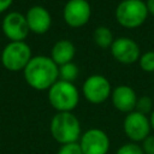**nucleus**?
Wrapping results in <instances>:
<instances>
[{"mask_svg": "<svg viewBox=\"0 0 154 154\" xmlns=\"http://www.w3.org/2000/svg\"><path fill=\"white\" fill-rule=\"evenodd\" d=\"M59 77V66L46 55H36L30 59L24 69L26 83L36 90H48Z\"/></svg>", "mask_w": 154, "mask_h": 154, "instance_id": "nucleus-1", "label": "nucleus"}, {"mask_svg": "<svg viewBox=\"0 0 154 154\" xmlns=\"http://www.w3.org/2000/svg\"><path fill=\"white\" fill-rule=\"evenodd\" d=\"M49 130L60 146L78 142L82 135L81 123L72 112H57L51 120Z\"/></svg>", "mask_w": 154, "mask_h": 154, "instance_id": "nucleus-2", "label": "nucleus"}, {"mask_svg": "<svg viewBox=\"0 0 154 154\" xmlns=\"http://www.w3.org/2000/svg\"><path fill=\"white\" fill-rule=\"evenodd\" d=\"M48 101L58 112H72L79 102V93L73 83L58 79L48 89Z\"/></svg>", "mask_w": 154, "mask_h": 154, "instance_id": "nucleus-3", "label": "nucleus"}, {"mask_svg": "<svg viewBox=\"0 0 154 154\" xmlns=\"http://www.w3.org/2000/svg\"><path fill=\"white\" fill-rule=\"evenodd\" d=\"M148 10L143 0H123L116 8L117 22L126 29L141 26L146 22Z\"/></svg>", "mask_w": 154, "mask_h": 154, "instance_id": "nucleus-4", "label": "nucleus"}, {"mask_svg": "<svg viewBox=\"0 0 154 154\" xmlns=\"http://www.w3.org/2000/svg\"><path fill=\"white\" fill-rule=\"evenodd\" d=\"M31 58V49L24 41L10 42L1 53V63L8 71L24 70Z\"/></svg>", "mask_w": 154, "mask_h": 154, "instance_id": "nucleus-5", "label": "nucleus"}, {"mask_svg": "<svg viewBox=\"0 0 154 154\" xmlns=\"http://www.w3.org/2000/svg\"><path fill=\"white\" fill-rule=\"evenodd\" d=\"M82 93L87 101L94 105H99L111 97L112 88L109 81L105 76L91 75L84 81L82 85Z\"/></svg>", "mask_w": 154, "mask_h": 154, "instance_id": "nucleus-6", "label": "nucleus"}, {"mask_svg": "<svg viewBox=\"0 0 154 154\" xmlns=\"http://www.w3.org/2000/svg\"><path fill=\"white\" fill-rule=\"evenodd\" d=\"M123 130L131 142L140 143L150 135V122L146 114L137 111L128 113L123 122Z\"/></svg>", "mask_w": 154, "mask_h": 154, "instance_id": "nucleus-7", "label": "nucleus"}, {"mask_svg": "<svg viewBox=\"0 0 154 154\" xmlns=\"http://www.w3.org/2000/svg\"><path fill=\"white\" fill-rule=\"evenodd\" d=\"M78 144L83 154H107L111 141L103 130L91 128L81 135Z\"/></svg>", "mask_w": 154, "mask_h": 154, "instance_id": "nucleus-8", "label": "nucleus"}, {"mask_svg": "<svg viewBox=\"0 0 154 154\" xmlns=\"http://www.w3.org/2000/svg\"><path fill=\"white\" fill-rule=\"evenodd\" d=\"M91 14L90 5L87 0H69L63 10L65 23L71 28H81L89 22Z\"/></svg>", "mask_w": 154, "mask_h": 154, "instance_id": "nucleus-9", "label": "nucleus"}, {"mask_svg": "<svg viewBox=\"0 0 154 154\" xmlns=\"http://www.w3.org/2000/svg\"><path fill=\"white\" fill-rule=\"evenodd\" d=\"M109 49L112 57L123 64H134L141 57L138 45L129 37L116 38Z\"/></svg>", "mask_w": 154, "mask_h": 154, "instance_id": "nucleus-10", "label": "nucleus"}, {"mask_svg": "<svg viewBox=\"0 0 154 154\" xmlns=\"http://www.w3.org/2000/svg\"><path fill=\"white\" fill-rule=\"evenodd\" d=\"M2 31L11 42H16L24 41L30 30L25 16L19 12H10L2 20Z\"/></svg>", "mask_w": 154, "mask_h": 154, "instance_id": "nucleus-11", "label": "nucleus"}, {"mask_svg": "<svg viewBox=\"0 0 154 154\" xmlns=\"http://www.w3.org/2000/svg\"><path fill=\"white\" fill-rule=\"evenodd\" d=\"M25 18H26L29 30L35 34L47 32L52 24V17L48 10L38 5L30 7L25 14Z\"/></svg>", "mask_w": 154, "mask_h": 154, "instance_id": "nucleus-12", "label": "nucleus"}, {"mask_svg": "<svg viewBox=\"0 0 154 154\" xmlns=\"http://www.w3.org/2000/svg\"><path fill=\"white\" fill-rule=\"evenodd\" d=\"M111 100L113 106L123 113H130L135 111L137 95L135 90L129 85H118L111 93Z\"/></svg>", "mask_w": 154, "mask_h": 154, "instance_id": "nucleus-13", "label": "nucleus"}, {"mask_svg": "<svg viewBox=\"0 0 154 154\" xmlns=\"http://www.w3.org/2000/svg\"><path fill=\"white\" fill-rule=\"evenodd\" d=\"M75 54H76L75 45L69 40H60L54 43L51 52V58L58 66H60L71 63L75 58Z\"/></svg>", "mask_w": 154, "mask_h": 154, "instance_id": "nucleus-14", "label": "nucleus"}, {"mask_svg": "<svg viewBox=\"0 0 154 154\" xmlns=\"http://www.w3.org/2000/svg\"><path fill=\"white\" fill-rule=\"evenodd\" d=\"M93 38L94 42L100 47V48H111L114 38H113V34L109 30V28L107 26H97L94 32H93Z\"/></svg>", "mask_w": 154, "mask_h": 154, "instance_id": "nucleus-15", "label": "nucleus"}, {"mask_svg": "<svg viewBox=\"0 0 154 154\" xmlns=\"http://www.w3.org/2000/svg\"><path fill=\"white\" fill-rule=\"evenodd\" d=\"M77 76H78V67L73 61L59 66V77L61 81L73 83Z\"/></svg>", "mask_w": 154, "mask_h": 154, "instance_id": "nucleus-16", "label": "nucleus"}, {"mask_svg": "<svg viewBox=\"0 0 154 154\" xmlns=\"http://www.w3.org/2000/svg\"><path fill=\"white\" fill-rule=\"evenodd\" d=\"M140 67L146 72H154V52L149 51L144 54H141L138 59Z\"/></svg>", "mask_w": 154, "mask_h": 154, "instance_id": "nucleus-17", "label": "nucleus"}, {"mask_svg": "<svg viewBox=\"0 0 154 154\" xmlns=\"http://www.w3.org/2000/svg\"><path fill=\"white\" fill-rule=\"evenodd\" d=\"M135 111L142 113V114H149L153 112V101L149 96H141L140 99L137 97V102H136V107Z\"/></svg>", "mask_w": 154, "mask_h": 154, "instance_id": "nucleus-18", "label": "nucleus"}, {"mask_svg": "<svg viewBox=\"0 0 154 154\" xmlns=\"http://www.w3.org/2000/svg\"><path fill=\"white\" fill-rule=\"evenodd\" d=\"M116 154H144L143 149L141 147V144L136 143V142H126L124 144H122L118 149Z\"/></svg>", "mask_w": 154, "mask_h": 154, "instance_id": "nucleus-19", "label": "nucleus"}, {"mask_svg": "<svg viewBox=\"0 0 154 154\" xmlns=\"http://www.w3.org/2000/svg\"><path fill=\"white\" fill-rule=\"evenodd\" d=\"M57 154H83V153L78 142H75V143H67L60 146Z\"/></svg>", "mask_w": 154, "mask_h": 154, "instance_id": "nucleus-20", "label": "nucleus"}, {"mask_svg": "<svg viewBox=\"0 0 154 154\" xmlns=\"http://www.w3.org/2000/svg\"><path fill=\"white\" fill-rule=\"evenodd\" d=\"M144 154H154V135H149L141 142Z\"/></svg>", "mask_w": 154, "mask_h": 154, "instance_id": "nucleus-21", "label": "nucleus"}, {"mask_svg": "<svg viewBox=\"0 0 154 154\" xmlns=\"http://www.w3.org/2000/svg\"><path fill=\"white\" fill-rule=\"evenodd\" d=\"M13 0H0V13L4 12L5 10H7L11 5H12Z\"/></svg>", "mask_w": 154, "mask_h": 154, "instance_id": "nucleus-22", "label": "nucleus"}, {"mask_svg": "<svg viewBox=\"0 0 154 154\" xmlns=\"http://www.w3.org/2000/svg\"><path fill=\"white\" fill-rule=\"evenodd\" d=\"M146 5H147L148 13H150L152 16H154V0H147L146 1Z\"/></svg>", "mask_w": 154, "mask_h": 154, "instance_id": "nucleus-23", "label": "nucleus"}, {"mask_svg": "<svg viewBox=\"0 0 154 154\" xmlns=\"http://www.w3.org/2000/svg\"><path fill=\"white\" fill-rule=\"evenodd\" d=\"M149 122H150V126H152V129L154 130V109H153V112L150 113V117H149Z\"/></svg>", "mask_w": 154, "mask_h": 154, "instance_id": "nucleus-24", "label": "nucleus"}]
</instances>
